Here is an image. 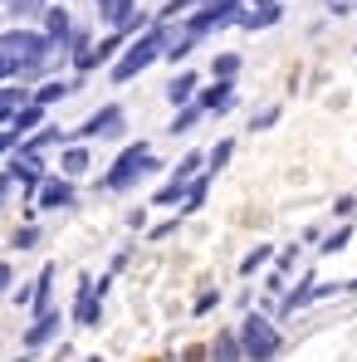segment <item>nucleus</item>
Wrapping results in <instances>:
<instances>
[{
  "label": "nucleus",
  "mask_w": 357,
  "mask_h": 362,
  "mask_svg": "<svg viewBox=\"0 0 357 362\" xmlns=\"http://www.w3.org/2000/svg\"><path fill=\"white\" fill-rule=\"evenodd\" d=\"M245 338H249V352H254V357L274 352V328H265L260 319H249V323H245Z\"/></svg>",
  "instance_id": "1"
},
{
  "label": "nucleus",
  "mask_w": 357,
  "mask_h": 362,
  "mask_svg": "<svg viewBox=\"0 0 357 362\" xmlns=\"http://www.w3.org/2000/svg\"><path fill=\"white\" fill-rule=\"evenodd\" d=\"M152 54H157V39H147V44H137V49H132V54H127V64H118V79H127V74H137V69H142V64H147Z\"/></svg>",
  "instance_id": "2"
},
{
  "label": "nucleus",
  "mask_w": 357,
  "mask_h": 362,
  "mask_svg": "<svg viewBox=\"0 0 357 362\" xmlns=\"http://www.w3.org/2000/svg\"><path fill=\"white\" fill-rule=\"evenodd\" d=\"M137 167H142V147H132V152H127V157H123V162L113 167V177H108V186H127V177H132Z\"/></svg>",
  "instance_id": "3"
},
{
  "label": "nucleus",
  "mask_w": 357,
  "mask_h": 362,
  "mask_svg": "<svg viewBox=\"0 0 357 362\" xmlns=\"http://www.w3.org/2000/svg\"><path fill=\"white\" fill-rule=\"evenodd\" d=\"M216 357H221V362H235V343H221V348H216Z\"/></svg>",
  "instance_id": "4"
}]
</instances>
